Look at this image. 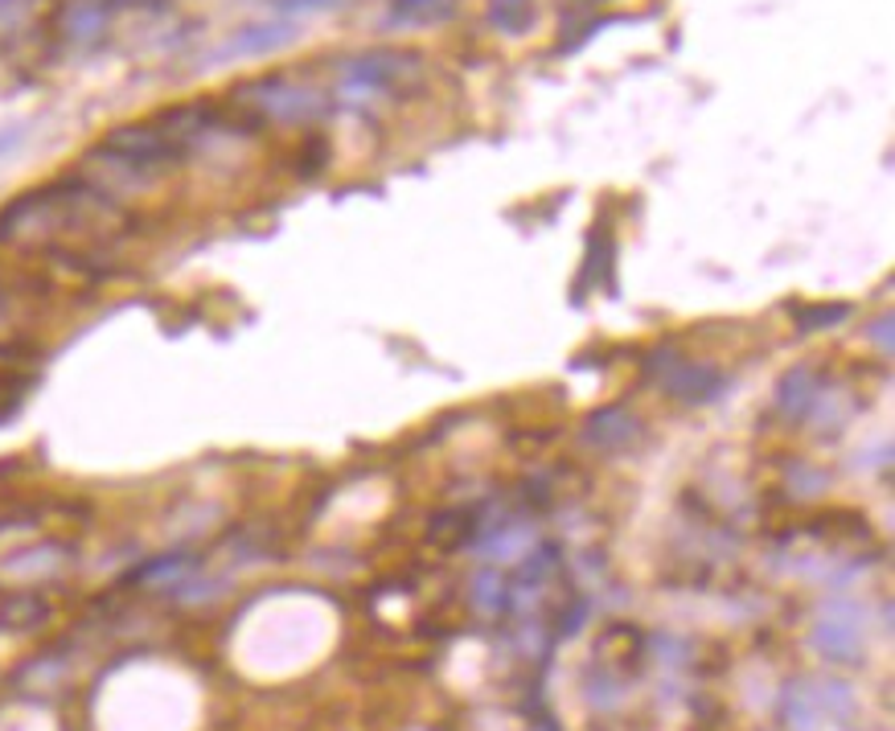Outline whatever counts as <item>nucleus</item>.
I'll return each mask as SVG.
<instances>
[{"label": "nucleus", "mask_w": 895, "mask_h": 731, "mask_svg": "<svg viewBox=\"0 0 895 731\" xmlns=\"http://www.w3.org/2000/svg\"><path fill=\"white\" fill-rule=\"evenodd\" d=\"M420 82H423L420 54L379 46V50H366V54H358L345 62L338 96H341V103H350V108H370V103H382V99L411 96Z\"/></svg>", "instance_id": "obj_1"}, {"label": "nucleus", "mask_w": 895, "mask_h": 731, "mask_svg": "<svg viewBox=\"0 0 895 731\" xmlns=\"http://www.w3.org/2000/svg\"><path fill=\"white\" fill-rule=\"evenodd\" d=\"M239 99L243 108L268 116V120L280 123H309L329 116V103L321 91H312L304 82L284 79V74H268V79H251L239 87Z\"/></svg>", "instance_id": "obj_2"}, {"label": "nucleus", "mask_w": 895, "mask_h": 731, "mask_svg": "<svg viewBox=\"0 0 895 731\" xmlns=\"http://www.w3.org/2000/svg\"><path fill=\"white\" fill-rule=\"evenodd\" d=\"M645 370L657 379V387H662L670 399H678V403H686V407L715 403V399L727 391V374H723V370H715V366H706V362H686V358H678L674 350H662L657 358H650Z\"/></svg>", "instance_id": "obj_3"}, {"label": "nucleus", "mask_w": 895, "mask_h": 731, "mask_svg": "<svg viewBox=\"0 0 895 731\" xmlns=\"http://www.w3.org/2000/svg\"><path fill=\"white\" fill-rule=\"evenodd\" d=\"M814 645L829 662H855L863 653V633H858V604L851 600H829L822 609V621L814 629Z\"/></svg>", "instance_id": "obj_4"}, {"label": "nucleus", "mask_w": 895, "mask_h": 731, "mask_svg": "<svg viewBox=\"0 0 895 731\" xmlns=\"http://www.w3.org/2000/svg\"><path fill=\"white\" fill-rule=\"evenodd\" d=\"M296 41V26L284 21V17H272V21H251V26L234 29L231 38L218 46L210 62H243V58H263L275 54Z\"/></svg>", "instance_id": "obj_5"}, {"label": "nucleus", "mask_w": 895, "mask_h": 731, "mask_svg": "<svg viewBox=\"0 0 895 731\" xmlns=\"http://www.w3.org/2000/svg\"><path fill=\"white\" fill-rule=\"evenodd\" d=\"M641 435L637 415H628L624 407H600L592 411L584 423V440L600 452H616V448H628Z\"/></svg>", "instance_id": "obj_6"}, {"label": "nucleus", "mask_w": 895, "mask_h": 731, "mask_svg": "<svg viewBox=\"0 0 895 731\" xmlns=\"http://www.w3.org/2000/svg\"><path fill=\"white\" fill-rule=\"evenodd\" d=\"M817 394H822V379H817L809 366H793L781 387H776V411L785 415V420L801 423L809 411H814Z\"/></svg>", "instance_id": "obj_7"}, {"label": "nucleus", "mask_w": 895, "mask_h": 731, "mask_svg": "<svg viewBox=\"0 0 895 731\" xmlns=\"http://www.w3.org/2000/svg\"><path fill=\"white\" fill-rule=\"evenodd\" d=\"M456 17V0H391L386 4V21L394 29H420V26H440Z\"/></svg>", "instance_id": "obj_8"}, {"label": "nucleus", "mask_w": 895, "mask_h": 731, "mask_svg": "<svg viewBox=\"0 0 895 731\" xmlns=\"http://www.w3.org/2000/svg\"><path fill=\"white\" fill-rule=\"evenodd\" d=\"M539 21L534 0H489V26L505 38H526Z\"/></svg>", "instance_id": "obj_9"}, {"label": "nucleus", "mask_w": 895, "mask_h": 731, "mask_svg": "<svg viewBox=\"0 0 895 731\" xmlns=\"http://www.w3.org/2000/svg\"><path fill=\"white\" fill-rule=\"evenodd\" d=\"M108 29V9L99 0H74L67 13H62V33L70 41H95Z\"/></svg>", "instance_id": "obj_10"}, {"label": "nucleus", "mask_w": 895, "mask_h": 731, "mask_svg": "<svg viewBox=\"0 0 895 731\" xmlns=\"http://www.w3.org/2000/svg\"><path fill=\"white\" fill-rule=\"evenodd\" d=\"M781 715L793 731H814L817 728V699H814V687L809 682H788L785 687V699H781Z\"/></svg>", "instance_id": "obj_11"}, {"label": "nucleus", "mask_w": 895, "mask_h": 731, "mask_svg": "<svg viewBox=\"0 0 895 731\" xmlns=\"http://www.w3.org/2000/svg\"><path fill=\"white\" fill-rule=\"evenodd\" d=\"M473 600L476 609L493 617V612H505V575L497 568H485L481 575L473 580Z\"/></svg>", "instance_id": "obj_12"}, {"label": "nucleus", "mask_w": 895, "mask_h": 731, "mask_svg": "<svg viewBox=\"0 0 895 731\" xmlns=\"http://www.w3.org/2000/svg\"><path fill=\"white\" fill-rule=\"evenodd\" d=\"M851 317V304H801L797 309V329L801 333H817V329H829V326H842Z\"/></svg>", "instance_id": "obj_13"}, {"label": "nucleus", "mask_w": 895, "mask_h": 731, "mask_svg": "<svg viewBox=\"0 0 895 731\" xmlns=\"http://www.w3.org/2000/svg\"><path fill=\"white\" fill-rule=\"evenodd\" d=\"M814 699H817V711H826L834 719H851L855 715V694L846 682H817L814 687Z\"/></svg>", "instance_id": "obj_14"}, {"label": "nucleus", "mask_w": 895, "mask_h": 731, "mask_svg": "<svg viewBox=\"0 0 895 731\" xmlns=\"http://www.w3.org/2000/svg\"><path fill=\"white\" fill-rule=\"evenodd\" d=\"M353 0H272L275 17H316V13H338V9H350Z\"/></svg>", "instance_id": "obj_15"}, {"label": "nucleus", "mask_w": 895, "mask_h": 731, "mask_svg": "<svg viewBox=\"0 0 895 731\" xmlns=\"http://www.w3.org/2000/svg\"><path fill=\"white\" fill-rule=\"evenodd\" d=\"M892 329H895V317H892V312H879V317H875V321H871V326H867V341L883 353V358H892V350H895Z\"/></svg>", "instance_id": "obj_16"}, {"label": "nucleus", "mask_w": 895, "mask_h": 731, "mask_svg": "<svg viewBox=\"0 0 895 731\" xmlns=\"http://www.w3.org/2000/svg\"><path fill=\"white\" fill-rule=\"evenodd\" d=\"M587 612H592V604H587L584 597H575V609H571V604H567V612H563V621H559V633H563V637L580 633V624L587 621Z\"/></svg>", "instance_id": "obj_17"}, {"label": "nucleus", "mask_w": 895, "mask_h": 731, "mask_svg": "<svg viewBox=\"0 0 895 731\" xmlns=\"http://www.w3.org/2000/svg\"><path fill=\"white\" fill-rule=\"evenodd\" d=\"M26 132H29V123H9V128H0V157L13 152L17 144L26 140Z\"/></svg>", "instance_id": "obj_18"}, {"label": "nucleus", "mask_w": 895, "mask_h": 731, "mask_svg": "<svg viewBox=\"0 0 895 731\" xmlns=\"http://www.w3.org/2000/svg\"><path fill=\"white\" fill-rule=\"evenodd\" d=\"M0 4H9V0H0Z\"/></svg>", "instance_id": "obj_19"}, {"label": "nucleus", "mask_w": 895, "mask_h": 731, "mask_svg": "<svg viewBox=\"0 0 895 731\" xmlns=\"http://www.w3.org/2000/svg\"><path fill=\"white\" fill-rule=\"evenodd\" d=\"M132 4H140V0H132Z\"/></svg>", "instance_id": "obj_20"}]
</instances>
